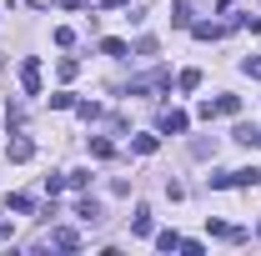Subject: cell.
Wrapping results in <instances>:
<instances>
[{
	"instance_id": "obj_12",
	"label": "cell",
	"mask_w": 261,
	"mask_h": 256,
	"mask_svg": "<svg viewBox=\"0 0 261 256\" xmlns=\"http://www.w3.org/2000/svg\"><path fill=\"white\" fill-rule=\"evenodd\" d=\"M91 156H96V161H111V156H116V146H111L106 136H91Z\"/></svg>"
},
{
	"instance_id": "obj_21",
	"label": "cell",
	"mask_w": 261,
	"mask_h": 256,
	"mask_svg": "<svg viewBox=\"0 0 261 256\" xmlns=\"http://www.w3.org/2000/svg\"><path fill=\"white\" fill-rule=\"evenodd\" d=\"M241 70H246V75H256V81H261V56H246V61H241Z\"/></svg>"
},
{
	"instance_id": "obj_3",
	"label": "cell",
	"mask_w": 261,
	"mask_h": 256,
	"mask_svg": "<svg viewBox=\"0 0 261 256\" xmlns=\"http://www.w3.org/2000/svg\"><path fill=\"white\" fill-rule=\"evenodd\" d=\"M186 126H191L186 111H166V116H161V136H186Z\"/></svg>"
},
{
	"instance_id": "obj_13",
	"label": "cell",
	"mask_w": 261,
	"mask_h": 256,
	"mask_svg": "<svg viewBox=\"0 0 261 256\" xmlns=\"http://www.w3.org/2000/svg\"><path fill=\"white\" fill-rule=\"evenodd\" d=\"M171 25H191V5H186V0L171 5Z\"/></svg>"
},
{
	"instance_id": "obj_14",
	"label": "cell",
	"mask_w": 261,
	"mask_h": 256,
	"mask_svg": "<svg viewBox=\"0 0 261 256\" xmlns=\"http://www.w3.org/2000/svg\"><path fill=\"white\" fill-rule=\"evenodd\" d=\"M156 246H161V251H181V236H176V231H156Z\"/></svg>"
},
{
	"instance_id": "obj_2",
	"label": "cell",
	"mask_w": 261,
	"mask_h": 256,
	"mask_svg": "<svg viewBox=\"0 0 261 256\" xmlns=\"http://www.w3.org/2000/svg\"><path fill=\"white\" fill-rule=\"evenodd\" d=\"M166 81H171L166 70H151V75H141V81H130V86H126V96H146V91H156V86H166Z\"/></svg>"
},
{
	"instance_id": "obj_11",
	"label": "cell",
	"mask_w": 261,
	"mask_h": 256,
	"mask_svg": "<svg viewBox=\"0 0 261 256\" xmlns=\"http://www.w3.org/2000/svg\"><path fill=\"white\" fill-rule=\"evenodd\" d=\"M126 50H130V45H126V40H116V35H106V40H100V56H111V61H121Z\"/></svg>"
},
{
	"instance_id": "obj_18",
	"label": "cell",
	"mask_w": 261,
	"mask_h": 256,
	"mask_svg": "<svg viewBox=\"0 0 261 256\" xmlns=\"http://www.w3.org/2000/svg\"><path fill=\"white\" fill-rule=\"evenodd\" d=\"M50 106H56V111H70V106H75V96H70V91H56V96H50Z\"/></svg>"
},
{
	"instance_id": "obj_17",
	"label": "cell",
	"mask_w": 261,
	"mask_h": 256,
	"mask_svg": "<svg viewBox=\"0 0 261 256\" xmlns=\"http://www.w3.org/2000/svg\"><path fill=\"white\" fill-rule=\"evenodd\" d=\"M65 186H75V191H86V186H91V171H70V176H65Z\"/></svg>"
},
{
	"instance_id": "obj_25",
	"label": "cell",
	"mask_w": 261,
	"mask_h": 256,
	"mask_svg": "<svg viewBox=\"0 0 261 256\" xmlns=\"http://www.w3.org/2000/svg\"><path fill=\"white\" fill-rule=\"evenodd\" d=\"M0 15H5V10H0Z\"/></svg>"
},
{
	"instance_id": "obj_4",
	"label": "cell",
	"mask_w": 261,
	"mask_h": 256,
	"mask_svg": "<svg viewBox=\"0 0 261 256\" xmlns=\"http://www.w3.org/2000/svg\"><path fill=\"white\" fill-rule=\"evenodd\" d=\"M31 156H35V146L25 141V136H15V141L5 146V161H15V166H20V161H31Z\"/></svg>"
},
{
	"instance_id": "obj_7",
	"label": "cell",
	"mask_w": 261,
	"mask_h": 256,
	"mask_svg": "<svg viewBox=\"0 0 261 256\" xmlns=\"http://www.w3.org/2000/svg\"><path fill=\"white\" fill-rule=\"evenodd\" d=\"M130 231H136V236H151V231H156V221H151V206H136V221H130Z\"/></svg>"
},
{
	"instance_id": "obj_20",
	"label": "cell",
	"mask_w": 261,
	"mask_h": 256,
	"mask_svg": "<svg viewBox=\"0 0 261 256\" xmlns=\"http://www.w3.org/2000/svg\"><path fill=\"white\" fill-rule=\"evenodd\" d=\"M75 70H81L75 61H61V65H56V75H61V81H75Z\"/></svg>"
},
{
	"instance_id": "obj_24",
	"label": "cell",
	"mask_w": 261,
	"mask_h": 256,
	"mask_svg": "<svg viewBox=\"0 0 261 256\" xmlns=\"http://www.w3.org/2000/svg\"><path fill=\"white\" fill-rule=\"evenodd\" d=\"M25 5H35V10H45V5H50V0H25Z\"/></svg>"
},
{
	"instance_id": "obj_1",
	"label": "cell",
	"mask_w": 261,
	"mask_h": 256,
	"mask_svg": "<svg viewBox=\"0 0 261 256\" xmlns=\"http://www.w3.org/2000/svg\"><path fill=\"white\" fill-rule=\"evenodd\" d=\"M20 91L25 96H40V56H25L20 61Z\"/></svg>"
},
{
	"instance_id": "obj_19",
	"label": "cell",
	"mask_w": 261,
	"mask_h": 256,
	"mask_svg": "<svg viewBox=\"0 0 261 256\" xmlns=\"http://www.w3.org/2000/svg\"><path fill=\"white\" fill-rule=\"evenodd\" d=\"M75 111H81L86 121H96V116H100V106H96V100H75Z\"/></svg>"
},
{
	"instance_id": "obj_10",
	"label": "cell",
	"mask_w": 261,
	"mask_h": 256,
	"mask_svg": "<svg viewBox=\"0 0 261 256\" xmlns=\"http://www.w3.org/2000/svg\"><path fill=\"white\" fill-rule=\"evenodd\" d=\"M156 146H161V136H136V141H130L136 156H156Z\"/></svg>"
},
{
	"instance_id": "obj_9",
	"label": "cell",
	"mask_w": 261,
	"mask_h": 256,
	"mask_svg": "<svg viewBox=\"0 0 261 256\" xmlns=\"http://www.w3.org/2000/svg\"><path fill=\"white\" fill-rule=\"evenodd\" d=\"M75 216H81L86 226H96V221H100V201H91V196H86V201L75 206Z\"/></svg>"
},
{
	"instance_id": "obj_8",
	"label": "cell",
	"mask_w": 261,
	"mask_h": 256,
	"mask_svg": "<svg viewBox=\"0 0 261 256\" xmlns=\"http://www.w3.org/2000/svg\"><path fill=\"white\" fill-rule=\"evenodd\" d=\"M50 246H61V251H75V246H81V236H75L70 226H61V231H50Z\"/></svg>"
},
{
	"instance_id": "obj_22",
	"label": "cell",
	"mask_w": 261,
	"mask_h": 256,
	"mask_svg": "<svg viewBox=\"0 0 261 256\" xmlns=\"http://www.w3.org/2000/svg\"><path fill=\"white\" fill-rule=\"evenodd\" d=\"M241 25H246L251 35H261V15H241Z\"/></svg>"
},
{
	"instance_id": "obj_16",
	"label": "cell",
	"mask_w": 261,
	"mask_h": 256,
	"mask_svg": "<svg viewBox=\"0 0 261 256\" xmlns=\"http://www.w3.org/2000/svg\"><path fill=\"white\" fill-rule=\"evenodd\" d=\"M216 111H221V116H236V111H241V96H221V100H216Z\"/></svg>"
},
{
	"instance_id": "obj_5",
	"label": "cell",
	"mask_w": 261,
	"mask_h": 256,
	"mask_svg": "<svg viewBox=\"0 0 261 256\" xmlns=\"http://www.w3.org/2000/svg\"><path fill=\"white\" fill-rule=\"evenodd\" d=\"M191 35H196V40H221L226 25H221V20H201V25H191Z\"/></svg>"
},
{
	"instance_id": "obj_15",
	"label": "cell",
	"mask_w": 261,
	"mask_h": 256,
	"mask_svg": "<svg viewBox=\"0 0 261 256\" xmlns=\"http://www.w3.org/2000/svg\"><path fill=\"white\" fill-rule=\"evenodd\" d=\"M176 86H181V91H196V86H201V70H181Z\"/></svg>"
},
{
	"instance_id": "obj_6",
	"label": "cell",
	"mask_w": 261,
	"mask_h": 256,
	"mask_svg": "<svg viewBox=\"0 0 261 256\" xmlns=\"http://www.w3.org/2000/svg\"><path fill=\"white\" fill-rule=\"evenodd\" d=\"M256 181H261V171H256V166H241V171H231V186H241V191H251Z\"/></svg>"
},
{
	"instance_id": "obj_23",
	"label": "cell",
	"mask_w": 261,
	"mask_h": 256,
	"mask_svg": "<svg viewBox=\"0 0 261 256\" xmlns=\"http://www.w3.org/2000/svg\"><path fill=\"white\" fill-rule=\"evenodd\" d=\"M100 5H106V10H121V5H130V0H100Z\"/></svg>"
}]
</instances>
